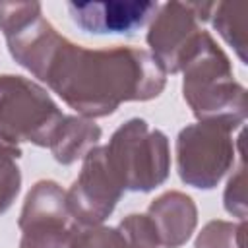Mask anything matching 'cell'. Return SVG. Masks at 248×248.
<instances>
[{
  "mask_svg": "<svg viewBox=\"0 0 248 248\" xmlns=\"http://www.w3.org/2000/svg\"><path fill=\"white\" fill-rule=\"evenodd\" d=\"M211 2H167L159 6L147 31L151 56L165 74H178L198 45L202 23L209 19Z\"/></svg>",
  "mask_w": 248,
  "mask_h": 248,
  "instance_id": "8992f818",
  "label": "cell"
},
{
  "mask_svg": "<svg viewBox=\"0 0 248 248\" xmlns=\"http://www.w3.org/2000/svg\"><path fill=\"white\" fill-rule=\"evenodd\" d=\"M101 134V128L91 118L64 114L48 147L60 165H72L78 159H83L87 151L97 147Z\"/></svg>",
  "mask_w": 248,
  "mask_h": 248,
  "instance_id": "8fae6325",
  "label": "cell"
},
{
  "mask_svg": "<svg viewBox=\"0 0 248 248\" xmlns=\"http://www.w3.org/2000/svg\"><path fill=\"white\" fill-rule=\"evenodd\" d=\"M103 147L124 192H151L169 178V138L161 130H151L143 118H130L120 124Z\"/></svg>",
  "mask_w": 248,
  "mask_h": 248,
  "instance_id": "3957f363",
  "label": "cell"
},
{
  "mask_svg": "<svg viewBox=\"0 0 248 248\" xmlns=\"http://www.w3.org/2000/svg\"><path fill=\"white\" fill-rule=\"evenodd\" d=\"M19 157H21L19 145L0 134V215L12 207V203L19 194L21 170L16 163Z\"/></svg>",
  "mask_w": 248,
  "mask_h": 248,
  "instance_id": "4fadbf2b",
  "label": "cell"
},
{
  "mask_svg": "<svg viewBox=\"0 0 248 248\" xmlns=\"http://www.w3.org/2000/svg\"><path fill=\"white\" fill-rule=\"evenodd\" d=\"M246 14H248V10L244 6L225 4V2L213 4L211 14H209L211 25L229 43V46L234 48V52L242 64H248V58H246Z\"/></svg>",
  "mask_w": 248,
  "mask_h": 248,
  "instance_id": "7c38bea8",
  "label": "cell"
},
{
  "mask_svg": "<svg viewBox=\"0 0 248 248\" xmlns=\"http://www.w3.org/2000/svg\"><path fill=\"white\" fill-rule=\"evenodd\" d=\"M74 23L93 35L124 33L130 35L159 10L157 2L145 0H107V2H70Z\"/></svg>",
  "mask_w": 248,
  "mask_h": 248,
  "instance_id": "9c48e42d",
  "label": "cell"
},
{
  "mask_svg": "<svg viewBox=\"0 0 248 248\" xmlns=\"http://www.w3.org/2000/svg\"><path fill=\"white\" fill-rule=\"evenodd\" d=\"M225 209L238 217L240 221H246V188H244V163L236 169V172L229 178L225 194H223Z\"/></svg>",
  "mask_w": 248,
  "mask_h": 248,
  "instance_id": "2e32d148",
  "label": "cell"
},
{
  "mask_svg": "<svg viewBox=\"0 0 248 248\" xmlns=\"http://www.w3.org/2000/svg\"><path fill=\"white\" fill-rule=\"evenodd\" d=\"M64 114L45 87L37 81L0 76V134L14 143L31 141L48 147Z\"/></svg>",
  "mask_w": 248,
  "mask_h": 248,
  "instance_id": "277c9868",
  "label": "cell"
},
{
  "mask_svg": "<svg viewBox=\"0 0 248 248\" xmlns=\"http://www.w3.org/2000/svg\"><path fill=\"white\" fill-rule=\"evenodd\" d=\"M122 194L124 190L107 163L105 147L97 145L83 157L81 170L66 192V202L79 227H93L110 217Z\"/></svg>",
  "mask_w": 248,
  "mask_h": 248,
  "instance_id": "ba28073f",
  "label": "cell"
},
{
  "mask_svg": "<svg viewBox=\"0 0 248 248\" xmlns=\"http://www.w3.org/2000/svg\"><path fill=\"white\" fill-rule=\"evenodd\" d=\"M244 221H209L198 234L194 248H244Z\"/></svg>",
  "mask_w": 248,
  "mask_h": 248,
  "instance_id": "9a60e30c",
  "label": "cell"
},
{
  "mask_svg": "<svg viewBox=\"0 0 248 248\" xmlns=\"http://www.w3.org/2000/svg\"><path fill=\"white\" fill-rule=\"evenodd\" d=\"M17 227L19 248H66L79 225L68 209L62 186L54 180H39L25 196Z\"/></svg>",
  "mask_w": 248,
  "mask_h": 248,
  "instance_id": "52a82bcc",
  "label": "cell"
},
{
  "mask_svg": "<svg viewBox=\"0 0 248 248\" xmlns=\"http://www.w3.org/2000/svg\"><path fill=\"white\" fill-rule=\"evenodd\" d=\"M182 95L200 122L240 128L246 120V89L234 79L232 66L215 39L203 31L182 68Z\"/></svg>",
  "mask_w": 248,
  "mask_h": 248,
  "instance_id": "7a4b0ae2",
  "label": "cell"
},
{
  "mask_svg": "<svg viewBox=\"0 0 248 248\" xmlns=\"http://www.w3.org/2000/svg\"><path fill=\"white\" fill-rule=\"evenodd\" d=\"M68 248H141L120 227H78L72 234Z\"/></svg>",
  "mask_w": 248,
  "mask_h": 248,
  "instance_id": "5bb4252c",
  "label": "cell"
},
{
  "mask_svg": "<svg viewBox=\"0 0 248 248\" xmlns=\"http://www.w3.org/2000/svg\"><path fill=\"white\" fill-rule=\"evenodd\" d=\"M163 248H180L192 236L198 225V207L188 194L170 190L155 198L145 213Z\"/></svg>",
  "mask_w": 248,
  "mask_h": 248,
  "instance_id": "30bf717a",
  "label": "cell"
},
{
  "mask_svg": "<svg viewBox=\"0 0 248 248\" xmlns=\"http://www.w3.org/2000/svg\"><path fill=\"white\" fill-rule=\"evenodd\" d=\"M232 130L215 122L182 128L176 138V170L184 184L211 190L234 163Z\"/></svg>",
  "mask_w": 248,
  "mask_h": 248,
  "instance_id": "5b68a950",
  "label": "cell"
},
{
  "mask_svg": "<svg viewBox=\"0 0 248 248\" xmlns=\"http://www.w3.org/2000/svg\"><path fill=\"white\" fill-rule=\"evenodd\" d=\"M2 33L12 58L83 118L108 116L128 101L155 99L167 83V74L147 50L76 45L43 17V8Z\"/></svg>",
  "mask_w": 248,
  "mask_h": 248,
  "instance_id": "6da1fadb",
  "label": "cell"
}]
</instances>
